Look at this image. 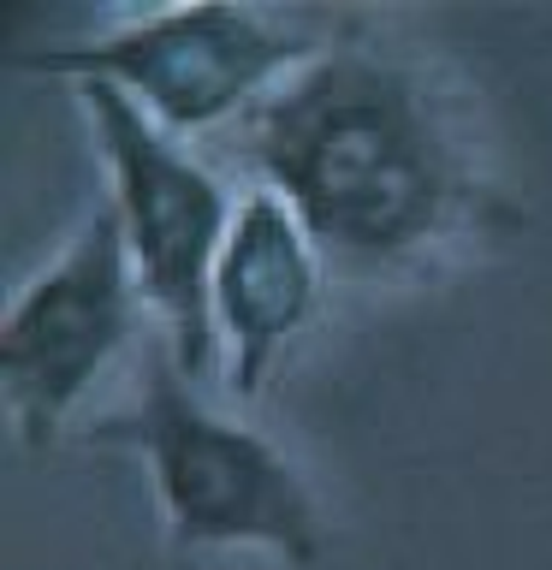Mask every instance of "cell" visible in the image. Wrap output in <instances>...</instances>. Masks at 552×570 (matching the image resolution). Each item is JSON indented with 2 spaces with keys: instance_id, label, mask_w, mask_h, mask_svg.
I'll list each match as a JSON object with an SVG mask.
<instances>
[{
  "instance_id": "obj_3",
  "label": "cell",
  "mask_w": 552,
  "mask_h": 570,
  "mask_svg": "<svg viewBox=\"0 0 552 570\" xmlns=\"http://www.w3.org/2000/svg\"><path fill=\"white\" fill-rule=\"evenodd\" d=\"M96 142L114 173V208L131 238L137 285L160 309L172 338V363L203 381L214 363V262L231 232L238 203L131 89L107 78H78Z\"/></svg>"
},
{
  "instance_id": "obj_5",
  "label": "cell",
  "mask_w": 552,
  "mask_h": 570,
  "mask_svg": "<svg viewBox=\"0 0 552 570\" xmlns=\"http://www.w3.org/2000/svg\"><path fill=\"white\" fill-rule=\"evenodd\" d=\"M137 297L142 285L125 220L114 203H101L66 256H53L0 315V381L30 440H48L114 363L137 321Z\"/></svg>"
},
{
  "instance_id": "obj_2",
  "label": "cell",
  "mask_w": 552,
  "mask_h": 570,
  "mask_svg": "<svg viewBox=\"0 0 552 570\" xmlns=\"http://www.w3.org/2000/svg\"><path fill=\"white\" fill-rule=\"evenodd\" d=\"M101 434L149 452L172 541L190 547L256 541L285 552L292 564H315L321 523L292 458L256 428L214 416L190 392V374L178 363L149 356L142 399L119 416H107Z\"/></svg>"
},
{
  "instance_id": "obj_1",
  "label": "cell",
  "mask_w": 552,
  "mask_h": 570,
  "mask_svg": "<svg viewBox=\"0 0 552 570\" xmlns=\"http://www.w3.org/2000/svg\"><path fill=\"white\" fill-rule=\"evenodd\" d=\"M238 155L297 208L303 232L351 267L410 256L475 203L422 78L351 42L321 48L249 101Z\"/></svg>"
},
{
  "instance_id": "obj_4",
  "label": "cell",
  "mask_w": 552,
  "mask_h": 570,
  "mask_svg": "<svg viewBox=\"0 0 552 570\" xmlns=\"http://www.w3.org/2000/svg\"><path fill=\"white\" fill-rule=\"evenodd\" d=\"M315 42L279 18H267L238 0H190L160 7L131 24L83 42L30 48L24 66L71 71V78H107L149 101V114L167 131H203L226 114H244L285 66H309Z\"/></svg>"
},
{
  "instance_id": "obj_6",
  "label": "cell",
  "mask_w": 552,
  "mask_h": 570,
  "mask_svg": "<svg viewBox=\"0 0 552 570\" xmlns=\"http://www.w3.org/2000/svg\"><path fill=\"white\" fill-rule=\"evenodd\" d=\"M315 309V238L279 190L238 196L214 262V327L231 351V392L256 399L279 345Z\"/></svg>"
}]
</instances>
